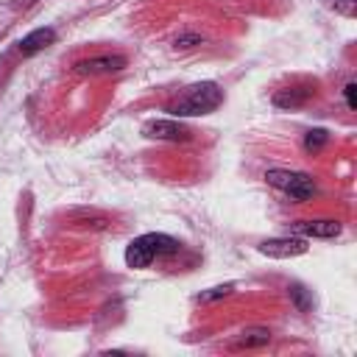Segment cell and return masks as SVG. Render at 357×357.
Listing matches in <instances>:
<instances>
[{
	"instance_id": "2e32d148",
	"label": "cell",
	"mask_w": 357,
	"mask_h": 357,
	"mask_svg": "<svg viewBox=\"0 0 357 357\" xmlns=\"http://www.w3.org/2000/svg\"><path fill=\"white\" fill-rule=\"evenodd\" d=\"M335 8L346 17H354V0H335Z\"/></svg>"
},
{
	"instance_id": "8992f818",
	"label": "cell",
	"mask_w": 357,
	"mask_h": 357,
	"mask_svg": "<svg viewBox=\"0 0 357 357\" xmlns=\"http://www.w3.org/2000/svg\"><path fill=\"white\" fill-rule=\"evenodd\" d=\"M128 64L126 56H95V59H84L75 64V73L81 75H100V73H117Z\"/></svg>"
},
{
	"instance_id": "ba28073f",
	"label": "cell",
	"mask_w": 357,
	"mask_h": 357,
	"mask_svg": "<svg viewBox=\"0 0 357 357\" xmlns=\"http://www.w3.org/2000/svg\"><path fill=\"white\" fill-rule=\"evenodd\" d=\"M53 42H56V31H53V28H36V31H31L28 36L20 39V53H22V56H33V53L45 50V47L53 45Z\"/></svg>"
},
{
	"instance_id": "9c48e42d",
	"label": "cell",
	"mask_w": 357,
	"mask_h": 357,
	"mask_svg": "<svg viewBox=\"0 0 357 357\" xmlns=\"http://www.w3.org/2000/svg\"><path fill=\"white\" fill-rule=\"evenodd\" d=\"M310 95H312V89H310V86L279 89V92L273 95V103H276L279 109H296V106H304V103L310 100Z\"/></svg>"
},
{
	"instance_id": "52a82bcc",
	"label": "cell",
	"mask_w": 357,
	"mask_h": 357,
	"mask_svg": "<svg viewBox=\"0 0 357 357\" xmlns=\"http://www.w3.org/2000/svg\"><path fill=\"white\" fill-rule=\"evenodd\" d=\"M340 229L343 226L337 220H296V223H290V231H296L301 237H321V240L337 237Z\"/></svg>"
},
{
	"instance_id": "4fadbf2b",
	"label": "cell",
	"mask_w": 357,
	"mask_h": 357,
	"mask_svg": "<svg viewBox=\"0 0 357 357\" xmlns=\"http://www.w3.org/2000/svg\"><path fill=\"white\" fill-rule=\"evenodd\" d=\"M231 293V284H218V287H209V290H204V293H198V301H215V298H223V296H229Z\"/></svg>"
},
{
	"instance_id": "3957f363",
	"label": "cell",
	"mask_w": 357,
	"mask_h": 357,
	"mask_svg": "<svg viewBox=\"0 0 357 357\" xmlns=\"http://www.w3.org/2000/svg\"><path fill=\"white\" fill-rule=\"evenodd\" d=\"M265 181L276 190H282L284 195H290L293 201L304 204L315 195V181L307 176V173H298V170H282V167H273L265 173Z\"/></svg>"
},
{
	"instance_id": "5bb4252c",
	"label": "cell",
	"mask_w": 357,
	"mask_h": 357,
	"mask_svg": "<svg viewBox=\"0 0 357 357\" xmlns=\"http://www.w3.org/2000/svg\"><path fill=\"white\" fill-rule=\"evenodd\" d=\"M204 42V36L201 33H181L178 39H176V45L178 47H192V45H201Z\"/></svg>"
},
{
	"instance_id": "7c38bea8",
	"label": "cell",
	"mask_w": 357,
	"mask_h": 357,
	"mask_svg": "<svg viewBox=\"0 0 357 357\" xmlns=\"http://www.w3.org/2000/svg\"><path fill=\"white\" fill-rule=\"evenodd\" d=\"M290 296H293V301H296V307H298L301 312H307V310L312 307V298L307 296V290H304L301 284H293V287H290Z\"/></svg>"
},
{
	"instance_id": "8fae6325",
	"label": "cell",
	"mask_w": 357,
	"mask_h": 357,
	"mask_svg": "<svg viewBox=\"0 0 357 357\" xmlns=\"http://www.w3.org/2000/svg\"><path fill=\"white\" fill-rule=\"evenodd\" d=\"M326 139H329V134H326L324 128H312V131H307V137H304V148H307V151H318Z\"/></svg>"
},
{
	"instance_id": "277c9868",
	"label": "cell",
	"mask_w": 357,
	"mask_h": 357,
	"mask_svg": "<svg viewBox=\"0 0 357 357\" xmlns=\"http://www.w3.org/2000/svg\"><path fill=\"white\" fill-rule=\"evenodd\" d=\"M142 134L151 139H170V142H187L190 128L181 126L178 120H148L142 126Z\"/></svg>"
},
{
	"instance_id": "5b68a950",
	"label": "cell",
	"mask_w": 357,
	"mask_h": 357,
	"mask_svg": "<svg viewBox=\"0 0 357 357\" xmlns=\"http://www.w3.org/2000/svg\"><path fill=\"white\" fill-rule=\"evenodd\" d=\"M259 251L276 259H287V257H301L307 254V240L304 237H276V240H262Z\"/></svg>"
},
{
	"instance_id": "6da1fadb",
	"label": "cell",
	"mask_w": 357,
	"mask_h": 357,
	"mask_svg": "<svg viewBox=\"0 0 357 357\" xmlns=\"http://www.w3.org/2000/svg\"><path fill=\"white\" fill-rule=\"evenodd\" d=\"M220 103H223L220 86L212 84V81H201V84L187 86V89L167 106V112H170L173 117H198V114L215 112Z\"/></svg>"
},
{
	"instance_id": "9a60e30c",
	"label": "cell",
	"mask_w": 357,
	"mask_h": 357,
	"mask_svg": "<svg viewBox=\"0 0 357 357\" xmlns=\"http://www.w3.org/2000/svg\"><path fill=\"white\" fill-rule=\"evenodd\" d=\"M354 92H357V84L354 81H349L346 86H343V95H346V106L354 112L357 109V98H354Z\"/></svg>"
},
{
	"instance_id": "30bf717a",
	"label": "cell",
	"mask_w": 357,
	"mask_h": 357,
	"mask_svg": "<svg viewBox=\"0 0 357 357\" xmlns=\"http://www.w3.org/2000/svg\"><path fill=\"white\" fill-rule=\"evenodd\" d=\"M268 340H271V332H268V329H262V326H251V329H243V332H240L237 346L251 349V346H265Z\"/></svg>"
},
{
	"instance_id": "7a4b0ae2",
	"label": "cell",
	"mask_w": 357,
	"mask_h": 357,
	"mask_svg": "<svg viewBox=\"0 0 357 357\" xmlns=\"http://www.w3.org/2000/svg\"><path fill=\"white\" fill-rule=\"evenodd\" d=\"M178 251V240L167 237V234H156V231H148L137 240L128 243L126 248V262L131 268H148L156 257H167V254H176Z\"/></svg>"
}]
</instances>
